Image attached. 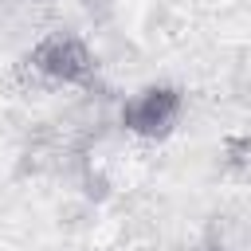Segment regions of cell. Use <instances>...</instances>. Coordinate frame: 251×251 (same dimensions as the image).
I'll list each match as a JSON object with an SVG mask.
<instances>
[{
	"label": "cell",
	"mask_w": 251,
	"mask_h": 251,
	"mask_svg": "<svg viewBox=\"0 0 251 251\" xmlns=\"http://www.w3.org/2000/svg\"><path fill=\"white\" fill-rule=\"evenodd\" d=\"M184 118V90L176 82H145L126 94L118 122L141 141H169Z\"/></svg>",
	"instance_id": "1"
},
{
	"label": "cell",
	"mask_w": 251,
	"mask_h": 251,
	"mask_svg": "<svg viewBox=\"0 0 251 251\" xmlns=\"http://www.w3.org/2000/svg\"><path fill=\"white\" fill-rule=\"evenodd\" d=\"M27 67L51 86H86L98 71V59L78 31L55 27L35 39V47L27 51Z\"/></svg>",
	"instance_id": "2"
},
{
	"label": "cell",
	"mask_w": 251,
	"mask_h": 251,
	"mask_svg": "<svg viewBox=\"0 0 251 251\" xmlns=\"http://www.w3.org/2000/svg\"><path fill=\"white\" fill-rule=\"evenodd\" d=\"M220 165L231 176H251V133H231L220 145Z\"/></svg>",
	"instance_id": "3"
},
{
	"label": "cell",
	"mask_w": 251,
	"mask_h": 251,
	"mask_svg": "<svg viewBox=\"0 0 251 251\" xmlns=\"http://www.w3.org/2000/svg\"><path fill=\"white\" fill-rule=\"evenodd\" d=\"M188 251H224L220 243H200V247H188Z\"/></svg>",
	"instance_id": "4"
}]
</instances>
